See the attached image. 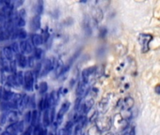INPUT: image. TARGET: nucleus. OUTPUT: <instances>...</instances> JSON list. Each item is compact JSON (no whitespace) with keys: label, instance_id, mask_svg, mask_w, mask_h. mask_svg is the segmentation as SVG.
Instances as JSON below:
<instances>
[{"label":"nucleus","instance_id":"6","mask_svg":"<svg viewBox=\"0 0 160 135\" xmlns=\"http://www.w3.org/2000/svg\"><path fill=\"white\" fill-rule=\"evenodd\" d=\"M15 60H16L17 66L22 68V69H25V68L28 67V57H27L24 54H16Z\"/></svg>","mask_w":160,"mask_h":135},{"label":"nucleus","instance_id":"16","mask_svg":"<svg viewBox=\"0 0 160 135\" xmlns=\"http://www.w3.org/2000/svg\"><path fill=\"white\" fill-rule=\"evenodd\" d=\"M11 47H12V51L14 52V54H22V53H21V48H20V44H19L18 42H13V43H12Z\"/></svg>","mask_w":160,"mask_h":135},{"label":"nucleus","instance_id":"17","mask_svg":"<svg viewBox=\"0 0 160 135\" xmlns=\"http://www.w3.org/2000/svg\"><path fill=\"white\" fill-rule=\"evenodd\" d=\"M36 12H37V15H40V16L43 12V2L42 1L37 2V5H36Z\"/></svg>","mask_w":160,"mask_h":135},{"label":"nucleus","instance_id":"10","mask_svg":"<svg viewBox=\"0 0 160 135\" xmlns=\"http://www.w3.org/2000/svg\"><path fill=\"white\" fill-rule=\"evenodd\" d=\"M14 76V81H15V86H24V80H25V73L23 72H17Z\"/></svg>","mask_w":160,"mask_h":135},{"label":"nucleus","instance_id":"12","mask_svg":"<svg viewBox=\"0 0 160 135\" xmlns=\"http://www.w3.org/2000/svg\"><path fill=\"white\" fill-rule=\"evenodd\" d=\"M39 120H40V114L37 110L32 111V116H31V126L35 127L39 125Z\"/></svg>","mask_w":160,"mask_h":135},{"label":"nucleus","instance_id":"7","mask_svg":"<svg viewBox=\"0 0 160 135\" xmlns=\"http://www.w3.org/2000/svg\"><path fill=\"white\" fill-rule=\"evenodd\" d=\"M69 108H70V102H68V101L64 102L61 105V107H60V109H59V111H58V113L57 114V123H58L62 119L63 115L68 112Z\"/></svg>","mask_w":160,"mask_h":135},{"label":"nucleus","instance_id":"11","mask_svg":"<svg viewBox=\"0 0 160 135\" xmlns=\"http://www.w3.org/2000/svg\"><path fill=\"white\" fill-rule=\"evenodd\" d=\"M42 123H43L44 127H47V126H49L52 123L51 122V116H50V109L45 110L43 112V114H42Z\"/></svg>","mask_w":160,"mask_h":135},{"label":"nucleus","instance_id":"1","mask_svg":"<svg viewBox=\"0 0 160 135\" xmlns=\"http://www.w3.org/2000/svg\"><path fill=\"white\" fill-rule=\"evenodd\" d=\"M57 67L56 65V60L54 58H47L42 63V71L40 76H45L48 74L50 72H52L55 68Z\"/></svg>","mask_w":160,"mask_h":135},{"label":"nucleus","instance_id":"22","mask_svg":"<svg viewBox=\"0 0 160 135\" xmlns=\"http://www.w3.org/2000/svg\"><path fill=\"white\" fill-rule=\"evenodd\" d=\"M31 108H35L36 106V101H35V96H32L30 97V100H29V104H28Z\"/></svg>","mask_w":160,"mask_h":135},{"label":"nucleus","instance_id":"18","mask_svg":"<svg viewBox=\"0 0 160 135\" xmlns=\"http://www.w3.org/2000/svg\"><path fill=\"white\" fill-rule=\"evenodd\" d=\"M31 116H32V112H30V111H28L26 114H25V123H27V124H31Z\"/></svg>","mask_w":160,"mask_h":135},{"label":"nucleus","instance_id":"15","mask_svg":"<svg viewBox=\"0 0 160 135\" xmlns=\"http://www.w3.org/2000/svg\"><path fill=\"white\" fill-rule=\"evenodd\" d=\"M47 90H48V85H47V83L46 82H42L39 85V92H40V94L43 95V94H45L47 92Z\"/></svg>","mask_w":160,"mask_h":135},{"label":"nucleus","instance_id":"13","mask_svg":"<svg viewBox=\"0 0 160 135\" xmlns=\"http://www.w3.org/2000/svg\"><path fill=\"white\" fill-rule=\"evenodd\" d=\"M42 55H43V51L41 48L37 47V48L34 49V51H33V56H34V58L37 61H40L42 58Z\"/></svg>","mask_w":160,"mask_h":135},{"label":"nucleus","instance_id":"19","mask_svg":"<svg viewBox=\"0 0 160 135\" xmlns=\"http://www.w3.org/2000/svg\"><path fill=\"white\" fill-rule=\"evenodd\" d=\"M33 129H34V127L33 126H28L26 129H25V131L23 132V135H32V133H33Z\"/></svg>","mask_w":160,"mask_h":135},{"label":"nucleus","instance_id":"4","mask_svg":"<svg viewBox=\"0 0 160 135\" xmlns=\"http://www.w3.org/2000/svg\"><path fill=\"white\" fill-rule=\"evenodd\" d=\"M15 56L16 54H14V52L12 51L11 46H6L1 50V53H0V57L4 58L6 60H8L9 62H12L13 60H15Z\"/></svg>","mask_w":160,"mask_h":135},{"label":"nucleus","instance_id":"14","mask_svg":"<svg viewBox=\"0 0 160 135\" xmlns=\"http://www.w3.org/2000/svg\"><path fill=\"white\" fill-rule=\"evenodd\" d=\"M8 123V112H3L0 114V126L4 127Z\"/></svg>","mask_w":160,"mask_h":135},{"label":"nucleus","instance_id":"24","mask_svg":"<svg viewBox=\"0 0 160 135\" xmlns=\"http://www.w3.org/2000/svg\"><path fill=\"white\" fill-rule=\"evenodd\" d=\"M1 135H8V134H7V133H6V132H5V131H4V132H3V133H2V134H1Z\"/></svg>","mask_w":160,"mask_h":135},{"label":"nucleus","instance_id":"20","mask_svg":"<svg viewBox=\"0 0 160 135\" xmlns=\"http://www.w3.org/2000/svg\"><path fill=\"white\" fill-rule=\"evenodd\" d=\"M41 129H42V126L39 124L37 126L34 127V129H33V133L32 135H40V132H41Z\"/></svg>","mask_w":160,"mask_h":135},{"label":"nucleus","instance_id":"8","mask_svg":"<svg viewBox=\"0 0 160 135\" xmlns=\"http://www.w3.org/2000/svg\"><path fill=\"white\" fill-rule=\"evenodd\" d=\"M33 46H35L36 48L39 47L40 45H42L43 42H44V40H43V37L42 35H40V34H32L31 35V39H30Z\"/></svg>","mask_w":160,"mask_h":135},{"label":"nucleus","instance_id":"2","mask_svg":"<svg viewBox=\"0 0 160 135\" xmlns=\"http://www.w3.org/2000/svg\"><path fill=\"white\" fill-rule=\"evenodd\" d=\"M36 76L34 75L33 72L28 71L25 72V80H24V88L27 91H33L34 89V83H35Z\"/></svg>","mask_w":160,"mask_h":135},{"label":"nucleus","instance_id":"9","mask_svg":"<svg viewBox=\"0 0 160 135\" xmlns=\"http://www.w3.org/2000/svg\"><path fill=\"white\" fill-rule=\"evenodd\" d=\"M30 28L33 31H37L41 28V16L35 15L30 21Z\"/></svg>","mask_w":160,"mask_h":135},{"label":"nucleus","instance_id":"25","mask_svg":"<svg viewBox=\"0 0 160 135\" xmlns=\"http://www.w3.org/2000/svg\"><path fill=\"white\" fill-rule=\"evenodd\" d=\"M48 135H54V134H53V133H51V132H50V133H48Z\"/></svg>","mask_w":160,"mask_h":135},{"label":"nucleus","instance_id":"21","mask_svg":"<svg viewBox=\"0 0 160 135\" xmlns=\"http://www.w3.org/2000/svg\"><path fill=\"white\" fill-rule=\"evenodd\" d=\"M70 132H71V129L64 128H62V129L59 130V132H58V135H70Z\"/></svg>","mask_w":160,"mask_h":135},{"label":"nucleus","instance_id":"3","mask_svg":"<svg viewBox=\"0 0 160 135\" xmlns=\"http://www.w3.org/2000/svg\"><path fill=\"white\" fill-rule=\"evenodd\" d=\"M152 40V36L150 34H140L138 36V42L140 44L142 53H146L149 51V45Z\"/></svg>","mask_w":160,"mask_h":135},{"label":"nucleus","instance_id":"23","mask_svg":"<svg viewBox=\"0 0 160 135\" xmlns=\"http://www.w3.org/2000/svg\"><path fill=\"white\" fill-rule=\"evenodd\" d=\"M155 93H157L158 95H160V85H158V86H156V87H155Z\"/></svg>","mask_w":160,"mask_h":135},{"label":"nucleus","instance_id":"5","mask_svg":"<svg viewBox=\"0 0 160 135\" xmlns=\"http://www.w3.org/2000/svg\"><path fill=\"white\" fill-rule=\"evenodd\" d=\"M20 44V48H21V53L22 54H31L34 49H33V44L31 42V40H22L19 42Z\"/></svg>","mask_w":160,"mask_h":135}]
</instances>
